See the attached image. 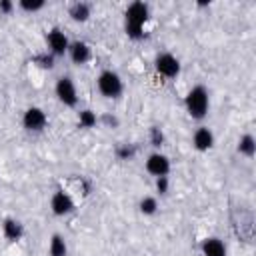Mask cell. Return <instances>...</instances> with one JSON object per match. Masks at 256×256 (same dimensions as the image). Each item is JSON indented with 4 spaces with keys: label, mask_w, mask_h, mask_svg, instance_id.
I'll return each mask as SVG.
<instances>
[{
    "label": "cell",
    "mask_w": 256,
    "mask_h": 256,
    "mask_svg": "<svg viewBox=\"0 0 256 256\" xmlns=\"http://www.w3.org/2000/svg\"><path fill=\"white\" fill-rule=\"evenodd\" d=\"M140 212L144 214V216H152V214H156V210H158V200L154 198V196H144L142 200H140Z\"/></svg>",
    "instance_id": "cell-18"
},
{
    "label": "cell",
    "mask_w": 256,
    "mask_h": 256,
    "mask_svg": "<svg viewBox=\"0 0 256 256\" xmlns=\"http://www.w3.org/2000/svg\"><path fill=\"white\" fill-rule=\"evenodd\" d=\"M48 254H50V256H68L66 240H64L60 234H52L50 246H48Z\"/></svg>",
    "instance_id": "cell-16"
},
{
    "label": "cell",
    "mask_w": 256,
    "mask_h": 256,
    "mask_svg": "<svg viewBox=\"0 0 256 256\" xmlns=\"http://www.w3.org/2000/svg\"><path fill=\"white\" fill-rule=\"evenodd\" d=\"M154 68L164 78H176L180 74V60L174 54H170V52H162V54L156 56Z\"/></svg>",
    "instance_id": "cell-5"
},
{
    "label": "cell",
    "mask_w": 256,
    "mask_h": 256,
    "mask_svg": "<svg viewBox=\"0 0 256 256\" xmlns=\"http://www.w3.org/2000/svg\"><path fill=\"white\" fill-rule=\"evenodd\" d=\"M96 122H98V116L92 112V110H80L78 112V126L80 128H92V126H96Z\"/></svg>",
    "instance_id": "cell-17"
},
{
    "label": "cell",
    "mask_w": 256,
    "mask_h": 256,
    "mask_svg": "<svg viewBox=\"0 0 256 256\" xmlns=\"http://www.w3.org/2000/svg\"><path fill=\"white\" fill-rule=\"evenodd\" d=\"M96 86L104 98H118L124 90V82H122L120 74L114 70H102L96 80Z\"/></svg>",
    "instance_id": "cell-3"
},
{
    "label": "cell",
    "mask_w": 256,
    "mask_h": 256,
    "mask_svg": "<svg viewBox=\"0 0 256 256\" xmlns=\"http://www.w3.org/2000/svg\"><path fill=\"white\" fill-rule=\"evenodd\" d=\"M46 42H48V50H50V54H52L54 58L68 54L70 40L66 38V34H64L60 28H52V30L46 34Z\"/></svg>",
    "instance_id": "cell-8"
},
{
    "label": "cell",
    "mask_w": 256,
    "mask_h": 256,
    "mask_svg": "<svg viewBox=\"0 0 256 256\" xmlns=\"http://www.w3.org/2000/svg\"><path fill=\"white\" fill-rule=\"evenodd\" d=\"M18 6H20L24 12H38V10H42V8L46 6V2H44V0H20Z\"/></svg>",
    "instance_id": "cell-19"
},
{
    "label": "cell",
    "mask_w": 256,
    "mask_h": 256,
    "mask_svg": "<svg viewBox=\"0 0 256 256\" xmlns=\"http://www.w3.org/2000/svg\"><path fill=\"white\" fill-rule=\"evenodd\" d=\"M146 170H148V174H152L154 178L168 176V172H170V160H168V156L162 154V152H152V154L146 158Z\"/></svg>",
    "instance_id": "cell-9"
},
{
    "label": "cell",
    "mask_w": 256,
    "mask_h": 256,
    "mask_svg": "<svg viewBox=\"0 0 256 256\" xmlns=\"http://www.w3.org/2000/svg\"><path fill=\"white\" fill-rule=\"evenodd\" d=\"M76 204L72 200V196L64 190H56L50 198V210L54 216H68L70 212H74Z\"/></svg>",
    "instance_id": "cell-7"
},
{
    "label": "cell",
    "mask_w": 256,
    "mask_h": 256,
    "mask_svg": "<svg viewBox=\"0 0 256 256\" xmlns=\"http://www.w3.org/2000/svg\"><path fill=\"white\" fill-rule=\"evenodd\" d=\"M2 234H4L6 240L18 242V240L24 236V226H22L18 220H14V218H6L4 224H2Z\"/></svg>",
    "instance_id": "cell-13"
},
{
    "label": "cell",
    "mask_w": 256,
    "mask_h": 256,
    "mask_svg": "<svg viewBox=\"0 0 256 256\" xmlns=\"http://www.w3.org/2000/svg\"><path fill=\"white\" fill-rule=\"evenodd\" d=\"M150 144H152L154 148H160V146L164 144V132H162L158 126H152V128H150Z\"/></svg>",
    "instance_id": "cell-21"
},
{
    "label": "cell",
    "mask_w": 256,
    "mask_h": 256,
    "mask_svg": "<svg viewBox=\"0 0 256 256\" xmlns=\"http://www.w3.org/2000/svg\"><path fill=\"white\" fill-rule=\"evenodd\" d=\"M102 120H104V122H108V124H112V126H116V124H118V120H116V118H114V116H112V118H110V116H108V114H106V116H102Z\"/></svg>",
    "instance_id": "cell-25"
},
{
    "label": "cell",
    "mask_w": 256,
    "mask_h": 256,
    "mask_svg": "<svg viewBox=\"0 0 256 256\" xmlns=\"http://www.w3.org/2000/svg\"><path fill=\"white\" fill-rule=\"evenodd\" d=\"M68 14L74 22H86L90 18V4L88 2H74V4H70Z\"/></svg>",
    "instance_id": "cell-14"
},
{
    "label": "cell",
    "mask_w": 256,
    "mask_h": 256,
    "mask_svg": "<svg viewBox=\"0 0 256 256\" xmlns=\"http://www.w3.org/2000/svg\"><path fill=\"white\" fill-rule=\"evenodd\" d=\"M54 92H56V98L68 106V108H74L78 104V92H76V86L72 82L70 76H60L56 80V86H54Z\"/></svg>",
    "instance_id": "cell-4"
},
{
    "label": "cell",
    "mask_w": 256,
    "mask_h": 256,
    "mask_svg": "<svg viewBox=\"0 0 256 256\" xmlns=\"http://www.w3.org/2000/svg\"><path fill=\"white\" fill-rule=\"evenodd\" d=\"M200 250H202V256H226V246L216 236L204 238L200 244Z\"/></svg>",
    "instance_id": "cell-12"
},
{
    "label": "cell",
    "mask_w": 256,
    "mask_h": 256,
    "mask_svg": "<svg viewBox=\"0 0 256 256\" xmlns=\"http://www.w3.org/2000/svg\"><path fill=\"white\" fill-rule=\"evenodd\" d=\"M14 10V2H10V0H0V12L2 14H10Z\"/></svg>",
    "instance_id": "cell-24"
},
{
    "label": "cell",
    "mask_w": 256,
    "mask_h": 256,
    "mask_svg": "<svg viewBox=\"0 0 256 256\" xmlns=\"http://www.w3.org/2000/svg\"><path fill=\"white\" fill-rule=\"evenodd\" d=\"M46 124H48V116H46V112H44L42 108H38V106H30V108L24 112V116H22V126H24L28 132H42V130L46 128Z\"/></svg>",
    "instance_id": "cell-6"
},
{
    "label": "cell",
    "mask_w": 256,
    "mask_h": 256,
    "mask_svg": "<svg viewBox=\"0 0 256 256\" xmlns=\"http://www.w3.org/2000/svg\"><path fill=\"white\" fill-rule=\"evenodd\" d=\"M134 154H136V148H134L132 144H120V146L116 148V156H118L120 160H130Z\"/></svg>",
    "instance_id": "cell-20"
},
{
    "label": "cell",
    "mask_w": 256,
    "mask_h": 256,
    "mask_svg": "<svg viewBox=\"0 0 256 256\" xmlns=\"http://www.w3.org/2000/svg\"><path fill=\"white\" fill-rule=\"evenodd\" d=\"M168 186H170V182H168V176H160V178H156V190H158V194H168Z\"/></svg>",
    "instance_id": "cell-23"
},
{
    "label": "cell",
    "mask_w": 256,
    "mask_h": 256,
    "mask_svg": "<svg viewBox=\"0 0 256 256\" xmlns=\"http://www.w3.org/2000/svg\"><path fill=\"white\" fill-rule=\"evenodd\" d=\"M238 152L242 156H246V158H252L256 154V140H254V136L250 132L240 136V140H238Z\"/></svg>",
    "instance_id": "cell-15"
},
{
    "label": "cell",
    "mask_w": 256,
    "mask_h": 256,
    "mask_svg": "<svg viewBox=\"0 0 256 256\" xmlns=\"http://www.w3.org/2000/svg\"><path fill=\"white\" fill-rule=\"evenodd\" d=\"M184 106H186V112L190 114V118L194 120H202L206 118L208 114V108H210V98H208V90L198 84V86H192L184 98Z\"/></svg>",
    "instance_id": "cell-2"
},
{
    "label": "cell",
    "mask_w": 256,
    "mask_h": 256,
    "mask_svg": "<svg viewBox=\"0 0 256 256\" xmlns=\"http://www.w3.org/2000/svg\"><path fill=\"white\" fill-rule=\"evenodd\" d=\"M68 56H70V60H72L74 64L82 66V64H86V62L92 58V48H90L86 42H82V40H74V42H70V46H68Z\"/></svg>",
    "instance_id": "cell-10"
},
{
    "label": "cell",
    "mask_w": 256,
    "mask_h": 256,
    "mask_svg": "<svg viewBox=\"0 0 256 256\" xmlns=\"http://www.w3.org/2000/svg\"><path fill=\"white\" fill-rule=\"evenodd\" d=\"M148 16H150V8L146 2L136 0V2L128 4L126 12H124V18H126L124 28H126L128 38H132V40L144 38V24L148 22Z\"/></svg>",
    "instance_id": "cell-1"
},
{
    "label": "cell",
    "mask_w": 256,
    "mask_h": 256,
    "mask_svg": "<svg viewBox=\"0 0 256 256\" xmlns=\"http://www.w3.org/2000/svg\"><path fill=\"white\" fill-rule=\"evenodd\" d=\"M34 62H36L38 66H42V68H52V66H54V56L48 54V52H44V54L34 56Z\"/></svg>",
    "instance_id": "cell-22"
},
{
    "label": "cell",
    "mask_w": 256,
    "mask_h": 256,
    "mask_svg": "<svg viewBox=\"0 0 256 256\" xmlns=\"http://www.w3.org/2000/svg\"><path fill=\"white\" fill-rule=\"evenodd\" d=\"M192 144H194V148H196L198 152L210 150V148L214 146V134H212V130L206 128V126L196 128L194 134H192Z\"/></svg>",
    "instance_id": "cell-11"
}]
</instances>
